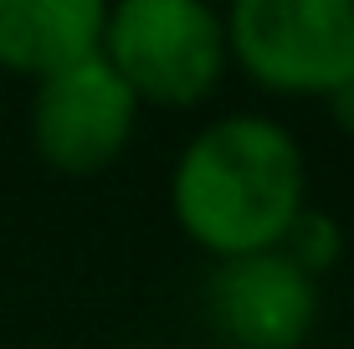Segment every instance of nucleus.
<instances>
[{"label": "nucleus", "mask_w": 354, "mask_h": 349, "mask_svg": "<svg viewBox=\"0 0 354 349\" xmlns=\"http://www.w3.org/2000/svg\"><path fill=\"white\" fill-rule=\"evenodd\" d=\"M108 0H0V67L41 82L97 52Z\"/></svg>", "instance_id": "nucleus-6"}, {"label": "nucleus", "mask_w": 354, "mask_h": 349, "mask_svg": "<svg viewBox=\"0 0 354 349\" xmlns=\"http://www.w3.org/2000/svg\"><path fill=\"white\" fill-rule=\"evenodd\" d=\"M277 247H283L288 257L308 272V278H324V272H334L339 257H344V232H339V221H334L328 211L303 206L298 221L288 226V236H283Z\"/></svg>", "instance_id": "nucleus-7"}, {"label": "nucleus", "mask_w": 354, "mask_h": 349, "mask_svg": "<svg viewBox=\"0 0 354 349\" xmlns=\"http://www.w3.org/2000/svg\"><path fill=\"white\" fill-rule=\"evenodd\" d=\"M205 319L226 349H303L319 323V278L283 247L221 257L205 278Z\"/></svg>", "instance_id": "nucleus-5"}, {"label": "nucleus", "mask_w": 354, "mask_h": 349, "mask_svg": "<svg viewBox=\"0 0 354 349\" xmlns=\"http://www.w3.org/2000/svg\"><path fill=\"white\" fill-rule=\"evenodd\" d=\"M97 57L129 82L139 108H195L231 67L211 0H108Z\"/></svg>", "instance_id": "nucleus-2"}, {"label": "nucleus", "mask_w": 354, "mask_h": 349, "mask_svg": "<svg viewBox=\"0 0 354 349\" xmlns=\"http://www.w3.org/2000/svg\"><path fill=\"white\" fill-rule=\"evenodd\" d=\"M139 124V98L103 57H82L36 82L31 144L57 175H97L129 149Z\"/></svg>", "instance_id": "nucleus-4"}, {"label": "nucleus", "mask_w": 354, "mask_h": 349, "mask_svg": "<svg viewBox=\"0 0 354 349\" xmlns=\"http://www.w3.org/2000/svg\"><path fill=\"white\" fill-rule=\"evenodd\" d=\"M303 206L308 160L267 113H226L205 124L169 175V211L180 232L216 262L277 247Z\"/></svg>", "instance_id": "nucleus-1"}, {"label": "nucleus", "mask_w": 354, "mask_h": 349, "mask_svg": "<svg viewBox=\"0 0 354 349\" xmlns=\"http://www.w3.org/2000/svg\"><path fill=\"white\" fill-rule=\"evenodd\" d=\"M226 57L257 88L328 98L354 72V0H226Z\"/></svg>", "instance_id": "nucleus-3"}]
</instances>
